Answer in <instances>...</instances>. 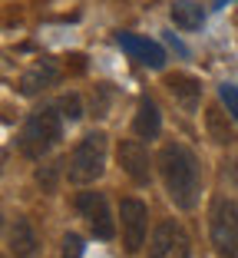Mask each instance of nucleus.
Segmentation results:
<instances>
[{
	"mask_svg": "<svg viewBox=\"0 0 238 258\" xmlns=\"http://www.w3.org/2000/svg\"><path fill=\"white\" fill-rule=\"evenodd\" d=\"M63 136V113L60 106H43L37 113L27 116L20 129V152L27 159H43L46 152L56 146V139Z\"/></svg>",
	"mask_w": 238,
	"mask_h": 258,
	"instance_id": "nucleus-2",
	"label": "nucleus"
},
{
	"mask_svg": "<svg viewBox=\"0 0 238 258\" xmlns=\"http://www.w3.org/2000/svg\"><path fill=\"white\" fill-rule=\"evenodd\" d=\"M63 258H83V238L69 232V235L63 238Z\"/></svg>",
	"mask_w": 238,
	"mask_h": 258,
	"instance_id": "nucleus-18",
	"label": "nucleus"
},
{
	"mask_svg": "<svg viewBox=\"0 0 238 258\" xmlns=\"http://www.w3.org/2000/svg\"><path fill=\"white\" fill-rule=\"evenodd\" d=\"M60 83V63L56 60H37L23 70L20 76V93L23 96H37V93L50 90V86Z\"/></svg>",
	"mask_w": 238,
	"mask_h": 258,
	"instance_id": "nucleus-8",
	"label": "nucleus"
},
{
	"mask_svg": "<svg viewBox=\"0 0 238 258\" xmlns=\"http://www.w3.org/2000/svg\"><path fill=\"white\" fill-rule=\"evenodd\" d=\"M225 4H231V0H215V7H225Z\"/></svg>",
	"mask_w": 238,
	"mask_h": 258,
	"instance_id": "nucleus-21",
	"label": "nucleus"
},
{
	"mask_svg": "<svg viewBox=\"0 0 238 258\" xmlns=\"http://www.w3.org/2000/svg\"><path fill=\"white\" fill-rule=\"evenodd\" d=\"M60 166H66V162H50V166H46V169H40V172H37V182L40 185H43V189H53V179H56V172H60Z\"/></svg>",
	"mask_w": 238,
	"mask_h": 258,
	"instance_id": "nucleus-19",
	"label": "nucleus"
},
{
	"mask_svg": "<svg viewBox=\"0 0 238 258\" xmlns=\"http://www.w3.org/2000/svg\"><path fill=\"white\" fill-rule=\"evenodd\" d=\"M162 129V116H159V106H155L152 99H142L136 109V119H132V133L139 139H155Z\"/></svg>",
	"mask_w": 238,
	"mask_h": 258,
	"instance_id": "nucleus-13",
	"label": "nucleus"
},
{
	"mask_svg": "<svg viewBox=\"0 0 238 258\" xmlns=\"http://www.w3.org/2000/svg\"><path fill=\"white\" fill-rule=\"evenodd\" d=\"M119 166H123V172L129 175L132 182H139V185H146L149 179H152V169H149V152L142 149V143H136V139L119 143Z\"/></svg>",
	"mask_w": 238,
	"mask_h": 258,
	"instance_id": "nucleus-10",
	"label": "nucleus"
},
{
	"mask_svg": "<svg viewBox=\"0 0 238 258\" xmlns=\"http://www.w3.org/2000/svg\"><path fill=\"white\" fill-rule=\"evenodd\" d=\"M103 169H106V136H103V133H90V136H83L80 146L73 149L66 175H69V182L90 185L103 175Z\"/></svg>",
	"mask_w": 238,
	"mask_h": 258,
	"instance_id": "nucleus-3",
	"label": "nucleus"
},
{
	"mask_svg": "<svg viewBox=\"0 0 238 258\" xmlns=\"http://www.w3.org/2000/svg\"><path fill=\"white\" fill-rule=\"evenodd\" d=\"M149 258H189V235L179 222L166 219L149 238Z\"/></svg>",
	"mask_w": 238,
	"mask_h": 258,
	"instance_id": "nucleus-6",
	"label": "nucleus"
},
{
	"mask_svg": "<svg viewBox=\"0 0 238 258\" xmlns=\"http://www.w3.org/2000/svg\"><path fill=\"white\" fill-rule=\"evenodd\" d=\"M56 106H60L63 119H80V116H83V109H80V96H73V93H69V96H63Z\"/></svg>",
	"mask_w": 238,
	"mask_h": 258,
	"instance_id": "nucleus-17",
	"label": "nucleus"
},
{
	"mask_svg": "<svg viewBox=\"0 0 238 258\" xmlns=\"http://www.w3.org/2000/svg\"><path fill=\"white\" fill-rule=\"evenodd\" d=\"M7 245H10V255H14V258H37V251H40L37 232L30 228L27 219H14V222H10Z\"/></svg>",
	"mask_w": 238,
	"mask_h": 258,
	"instance_id": "nucleus-11",
	"label": "nucleus"
},
{
	"mask_svg": "<svg viewBox=\"0 0 238 258\" xmlns=\"http://www.w3.org/2000/svg\"><path fill=\"white\" fill-rule=\"evenodd\" d=\"M212 245L218 258H238V205L218 202L212 209Z\"/></svg>",
	"mask_w": 238,
	"mask_h": 258,
	"instance_id": "nucleus-4",
	"label": "nucleus"
},
{
	"mask_svg": "<svg viewBox=\"0 0 238 258\" xmlns=\"http://www.w3.org/2000/svg\"><path fill=\"white\" fill-rule=\"evenodd\" d=\"M119 222H123V245L126 251H139L146 242V205L139 199H123L119 205Z\"/></svg>",
	"mask_w": 238,
	"mask_h": 258,
	"instance_id": "nucleus-7",
	"label": "nucleus"
},
{
	"mask_svg": "<svg viewBox=\"0 0 238 258\" xmlns=\"http://www.w3.org/2000/svg\"><path fill=\"white\" fill-rule=\"evenodd\" d=\"M228 116L231 113H225L222 106H208L205 109V129H208V136H212V143H218V146L235 143V133H231V126H228Z\"/></svg>",
	"mask_w": 238,
	"mask_h": 258,
	"instance_id": "nucleus-14",
	"label": "nucleus"
},
{
	"mask_svg": "<svg viewBox=\"0 0 238 258\" xmlns=\"http://www.w3.org/2000/svg\"><path fill=\"white\" fill-rule=\"evenodd\" d=\"M172 20H176V27H182V30H195V27H202V20H205V10H202V4H195V0H176Z\"/></svg>",
	"mask_w": 238,
	"mask_h": 258,
	"instance_id": "nucleus-15",
	"label": "nucleus"
},
{
	"mask_svg": "<svg viewBox=\"0 0 238 258\" xmlns=\"http://www.w3.org/2000/svg\"><path fill=\"white\" fill-rule=\"evenodd\" d=\"M106 106H109V90H106V86H100V96L93 93V113L106 116Z\"/></svg>",
	"mask_w": 238,
	"mask_h": 258,
	"instance_id": "nucleus-20",
	"label": "nucleus"
},
{
	"mask_svg": "<svg viewBox=\"0 0 238 258\" xmlns=\"http://www.w3.org/2000/svg\"><path fill=\"white\" fill-rule=\"evenodd\" d=\"M116 43L123 46L132 60L142 63V67L159 70L162 63H166V50H162L155 40H149V37H139V33H116Z\"/></svg>",
	"mask_w": 238,
	"mask_h": 258,
	"instance_id": "nucleus-9",
	"label": "nucleus"
},
{
	"mask_svg": "<svg viewBox=\"0 0 238 258\" xmlns=\"http://www.w3.org/2000/svg\"><path fill=\"white\" fill-rule=\"evenodd\" d=\"M218 99H222V106L231 113V119L238 122V86H235V83L218 86Z\"/></svg>",
	"mask_w": 238,
	"mask_h": 258,
	"instance_id": "nucleus-16",
	"label": "nucleus"
},
{
	"mask_svg": "<svg viewBox=\"0 0 238 258\" xmlns=\"http://www.w3.org/2000/svg\"><path fill=\"white\" fill-rule=\"evenodd\" d=\"M159 172L172 202L179 209H195L202 196V172L192 149H185L182 143H166L159 152Z\"/></svg>",
	"mask_w": 238,
	"mask_h": 258,
	"instance_id": "nucleus-1",
	"label": "nucleus"
},
{
	"mask_svg": "<svg viewBox=\"0 0 238 258\" xmlns=\"http://www.w3.org/2000/svg\"><path fill=\"white\" fill-rule=\"evenodd\" d=\"M166 86H169L172 99H176L182 109H189V113H195V109H199L202 83L195 80V76H189V73H172L169 80H166Z\"/></svg>",
	"mask_w": 238,
	"mask_h": 258,
	"instance_id": "nucleus-12",
	"label": "nucleus"
},
{
	"mask_svg": "<svg viewBox=\"0 0 238 258\" xmlns=\"http://www.w3.org/2000/svg\"><path fill=\"white\" fill-rule=\"evenodd\" d=\"M76 212L86 219L90 232L96 238H113L116 235V225H113V215H109V205H106V196L103 192H80L76 196Z\"/></svg>",
	"mask_w": 238,
	"mask_h": 258,
	"instance_id": "nucleus-5",
	"label": "nucleus"
}]
</instances>
